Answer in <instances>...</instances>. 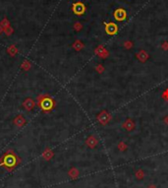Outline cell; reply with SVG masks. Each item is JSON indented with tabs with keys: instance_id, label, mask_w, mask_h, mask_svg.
<instances>
[{
	"instance_id": "cell-1",
	"label": "cell",
	"mask_w": 168,
	"mask_h": 188,
	"mask_svg": "<svg viewBox=\"0 0 168 188\" xmlns=\"http://www.w3.org/2000/svg\"><path fill=\"white\" fill-rule=\"evenodd\" d=\"M73 11H74L75 14L77 15H82L85 13L86 7L82 2H77V3L73 4Z\"/></svg>"
},
{
	"instance_id": "cell-8",
	"label": "cell",
	"mask_w": 168,
	"mask_h": 188,
	"mask_svg": "<svg viewBox=\"0 0 168 188\" xmlns=\"http://www.w3.org/2000/svg\"><path fill=\"white\" fill-rule=\"evenodd\" d=\"M96 144V141L94 140V138H90V146H92V147H94Z\"/></svg>"
},
{
	"instance_id": "cell-6",
	"label": "cell",
	"mask_w": 168,
	"mask_h": 188,
	"mask_svg": "<svg viewBox=\"0 0 168 188\" xmlns=\"http://www.w3.org/2000/svg\"><path fill=\"white\" fill-rule=\"evenodd\" d=\"M138 58L140 59L141 61H145V60H147V52H145L143 50H141V51L140 52V53L138 54Z\"/></svg>"
},
{
	"instance_id": "cell-3",
	"label": "cell",
	"mask_w": 168,
	"mask_h": 188,
	"mask_svg": "<svg viewBox=\"0 0 168 188\" xmlns=\"http://www.w3.org/2000/svg\"><path fill=\"white\" fill-rule=\"evenodd\" d=\"M105 31H106V33H107L108 35L113 36V35H115L117 33L118 28H117V26L113 23H108V24H106L105 25Z\"/></svg>"
},
{
	"instance_id": "cell-2",
	"label": "cell",
	"mask_w": 168,
	"mask_h": 188,
	"mask_svg": "<svg viewBox=\"0 0 168 188\" xmlns=\"http://www.w3.org/2000/svg\"><path fill=\"white\" fill-rule=\"evenodd\" d=\"M126 17H127V14H126V11L124 9L119 8V9H117L114 12V18L119 22L124 21V20L126 19Z\"/></svg>"
},
{
	"instance_id": "cell-5",
	"label": "cell",
	"mask_w": 168,
	"mask_h": 188,
	"mask_svg": "<svg viewBox=\"0 0 168 188\" xmlns=\"http://www.w3.org/2000/svg\"><path fill=\"white\" fill-rule=\"evenodd\" d=\"M124 127L126 128L127 130H132L133 128H134V123L132 122V120H130V119H128L127 121H126L125 123H124Z\"/></svg>"
},
{
	"instance_id": "cell-9",
	"label": "cell",
	"mask_w": 168,
	"mask_h": 188,
	"mask_svg": "<svg viewBox=\"0 0 168 188\" xmlns=\"http://www.w3.org/2000/svg\"><path fill=\"white\" fill-rule=\"evenodd\" d=\"M125 45H126V48H131L130 46L132 45V43H129V41H127V43H125Z\"/></svg>"
},
{
	"instance_id": "cell-7",
	"label": "cell",
	"mask_w": 168,
	"mask_h": 188,
	"mask_svg": "<svg viewBox=\"0 0 168 188\" xmlns=\"http://www.w3.org/2000/svg\"><path fill=\"white\" fill-rule=\"evenodd\" d=\"M96 53H98L101 57H104V56H106L105 54L107 53V51H106L105 48H103L102 46H99V47L96 49Z\"/></svg>"
},
{
	"instance_id": "cell-10",
	"label": "cell",
	"mask_w": 168,
	"mask_h": 188,
	"mask_svg": "<svg viewBox=\"0 0 168 188\" xmlns=\"http://www.w3.org/2000/svg\"><path fill=\"white\" fill-rule=\"evenodd\" d=\"M166 123H168V116L166 117Z\"/></svg>"
},
{
	"instance_id": "cell-4",
	"label": "cell",
	"mask_w": 168,
	"mask_h": 188,
	"mask_svg": "<svg viewBox=\"0 0 168 188\" xmlns=\"http://www.w3.org/2000/svg\"><path fill=\"white\" fill-rule=\"evenodd\" d=\"M109 118H110V116L108 115V113H107V112H105V111H103L102 113L99 115V117H98L99 121H100L102 124H105V123H107L108 120H109Z\"/></svg>"
}]
</instances>
